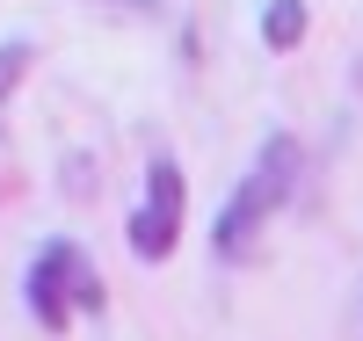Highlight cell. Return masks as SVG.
<instances>
[{"mask_svg": "<svg viewBox=\"0 0 363 341\" xmlns=\"http://www.w3.org/2000/svg\"><path fill=\"white\" fill-rule=\"evenodd\" d=\"M298 181H306V145H298L291 131H269L255 167L240 174V189L218 203V225H211V247H218V262H247L262 225L277 218V211L298 196Z\"/></svg>", "mask_w": 363, "mask_h": 341, "instance_id": "obj_1", "label": "cell"}, {"mask_svg": "<svg viewBox=\"0 0 363 341\" xmlns=\"http://www.w3.org/2000/svg\"><path fill=\"white\" fill-rule=\"evenodd\" d=\"M29 313H37V327H51V334H66L80 313H102V276H95V262H87V247L80 240H51L37 262H29Z\"/></svg>", "mask_w": 363, "mask_h": 341, "instance_id": "obj_2", "label": "cell"}, {"mask_svg": "<svg viewBox=\"0 0 363 341\" xmlns=\"http://www.w3.org/2000/svg\"><path fill=\"white\" fill-rule=\"evenodd\" d=\"M182 211H189V181H182V167L167 152H153L145 160V196L131 211V255L138 262H167L182 247Z\"/></svg>", "mask_w": 363, "mask_h": 341, "instance_id": "obj_3", "label": "cell"}, {"mask_svg": "<svg viewBox=\"0 0 363 341\" xmlns=\"http://www.w3.org/2000/svg\"><path fill=\"white\" fill-rule=\"evenodd\" d=\"M306 29H313V8H306V0H262V44L277 51V58L306 44Z\"/></svg>", "mask_w": 363, "mask_h": 341, "instance_id": "obj_4", "label": "cell"}, {"mask_svg": "<svg viewBox=\"0 0 363 341\" xmlns=\"http://www.w3.org/2000/svg\"><path fill=\"white\" fill-rule=\"evenodd\" d=\"M29 58H37V44H29V37H8V44H0V109L15 102V87H22V73H29Z\"/></svg>", "mask_w": 363, "mask_h": 341, "instance_id": "obj_5", "label": "cell"}, {"mask_svg": "<svg viewBox=\"0 0 363 341\" xmlns=\"http://www.w3.org/2000/svg\"><path fill=\"white\" fill-rule=\"evenodd\" d=\"M102 8H131V15H153V0H102Z\"/></svg>", "mask_w": 363, "mask_h": 341, "instance_id": "obj_6", "label": "cell"}, {"mask_svg": "<svg viewBox=\"0 0 363 341\" xmlns=\"http://www.w3.org/2000/svg\"><path fill=\"white\" fill-rule=\"evenodd\" d=\"M356 341H363V284H356Z\"/></svg>", "mask_w": 363, "mask_h": 341, "instance_id": "obj_7", "label": "cell"}]
</instances>
